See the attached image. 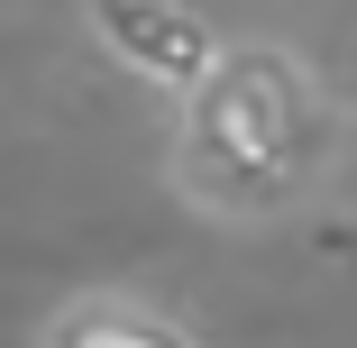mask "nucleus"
<instances>
[{"label": "nucleus", "instance_id": "nucleus-1", "mask_svg": "<svg viewBox=\"0 0 357 348\" xmlns=\"http://www.w3.org/2000/svg\"><path fill=\"white\" fill-rule=\"evenodd\" d=\"M339 101L284 37H229L220 74L174 101L165 128V192L220 229L294 220L339 174Z\"/></svg>", "mask_w": 357, "mask_h": 348}, {"label": "nucleus", "instance_id": "nucleus-2", "mask_svg": "<svg viewBox=\"0 0 357 348\" xmlns=\"http://www.w3.org/2000/svg\"><path fill=\"white\" fill-rule=\"evenodd\" d=\"M74 19H83L92 55H110L128 83H147L165 101H192L229 55L220 19L202 0H74Z\"/></svg>", "mask_w": 357, "mask_h": 348}, {"label": "nucleus", "instance_id": "nucleus-3", "mask_svg": "<svg viewBox=\"0 0 357 348\" xmlns=\"http://www.w3.org/2000/svg\"><path fill=\"white\" fill-rule=\"evenodd\" d=\"M37 348H202V339L174 312L137 303V294H74V303L37 330Z\"/></svg>", "mask_w": 357, "mask_h": 348}]
</instances>
